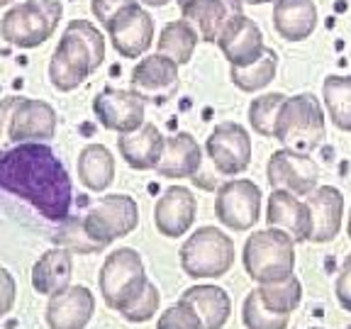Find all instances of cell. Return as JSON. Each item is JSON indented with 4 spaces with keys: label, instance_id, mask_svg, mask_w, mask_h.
<instances>
[{
    "label": "cell",
    "instance_id": "cell-19",
    "mask_svg": "<svg viewBox=\"0 0 351 329\" xmlns=\"http://www.w3.org/2000/svg\"><path fill=\"white\" fill-rule=\"evenodd\" d=\"M307 210H310V241L324 244L332 241L341 230V217H344V195L339 188L317 186L307 195Z\"/></svg>",
    "mask_w": 351,
    "mask_h": 329
},
{
    "label": "cell",
    "instance_id": "cell-42",
    "mask_svg": "<svg viewBox=\"0 0 351 329\" xmlns=\"http://www.w3.org/2000/svg\"><path fill=\"white\" fill-rule=\"evenodd\" d=\"M241 3H247V5H263V3H274V0H241Z\"/></svg>",
    "mask_w": 351,
    "mask_h": 329
},
{
    "label": "cell",
    "instance_id": "cell-23",
    "mask_svg": "<svg viewBox=\"0 0 351 329\" xmlns=\"http://www.w3.org/2000/svg\"><path fill=\"white\" fill-rule=\"evenodd\" d=\"M200 164H203V154L195 137L188 132H176L166 137L161 161L154 171L164 178H195Z\"/></svg>",
    "mask_w": 351,
    "mask_h": 329
},
{
    "label": "cell",
    "instance_id": "cell-16",
    "mask_svg": "<svg viewBox=\"0 0 351 329\" xmlns=\"http://www.w3.org/2000/svg\"><path fill=\"white\" fill-rule=\"evenodd\" d=\"M197 215V200L188 188L171 186L154 205V227L169 239H178L193 227Z\"/></svg>",
    "mask_w": 351,
    "mask_h": 329
},
{
    "label": "cell",
    "instance_id": "cell-11",
    "mask_svg": "<svg viewBox=\"0 0 351 329\" xmlns=\"http://www.w3.org/2000/svg\"><path fill=\"white\" fill-rule=\"evenodd\" d=\"M266 175L274 191H288L293 195H310L317 188L319 166L310 154H298L291 149H278L269 159Z\"/></svg>",
    "mask_w": 351,
    "mask_h": 329
},
{
    "label": "cell",
    "instance_id": "cell-4",
    "mask_svg": "<svg viewBox=\"0 0 351 329\" xmlns=\"http://www.w3.org/2000/svg\"><path fill=\"white\" fill-rule=\"evenodd\" d=\"M249 278L261 283H276L293 276L295 269V241L278 227L254 232L241 254Z\"/></svg>",
    "mask_w": 351,
    "mask_h": 329
},
{
    "label": "cell",
    "instance_id": "cell-26",
    "mask_svg": "<svg viewBox=\"0 0 351 329\" xmlns=\"http://www.w3.org/2000/svg\"><path fill=\"white\" fill-rule=\"evenodd\" d=\"M181 300L195 310L203 322V329H222L230 319L232 300L225 288H219V285H193L183 293Z\"/></svg>",
    "mask_w": 351,
    "mask_h": 329
},
{
    "label": "cell",
    "instance_id": "cell-29",
    "mask_svg": "<svg viewBox=\"0 0 351 329\" xmlns=\"http://www.w3.org/2000/svg\"><path fill=\"white\" fill-rule=\"evenodd\" d=\"M197 32L188 20L169 22L159 34V54L173 59L176 64H188L195 54L197 47Z\"/></svg>",
    "mask_w": 351,
    "mask_h": 329
},
{
    "label": "cell",
    "instance_id": "cell-43",
    "mask_svg": "<svg viewBox=\"0 0 351 329\" xmlns=\"http://www.w3.org/2000/svg\"><path fill=\"white\" fill-rule=\"evenodd\" d=\"M10 3H15V0H0V8H3V5H10Z\"/></svg>",
    "mask_w": 351,
    "mask_h": 329
},
{
    "label": "cell",
    "instance_id": "cell-27",
    "mask_svg": "<svg viewBox=\"0 0 351 329\" xmlns=\"http://www.w3.org/2000/svg\"><path fill=\"white\" fill-rule=\"evenodd\" d=\"M78 181L93 193H103L115 181V156L103 144H88L78 154Z\"/></svg>",
    "mask_w": 351,
    "mask_h": 329
},
{
    "label": "cell",
    "instance_id": "cell-15",
    "mask_svg": "<svg viewBox=\"0 0 351 329\" xmlns=\"http://www.w3.org/2000/svg\"><path fill=\"white\" fill-rule=\"evenodd\" d=\"M56 137V110L47 100L17 98L10 120V144L51 142Z\"/></svg>",
    "mask_w": 351,
    "mask_h": 329
},
{
    "label": "cell",
    "instance_id": "cell-10",
    "mask_svg": "<svg viewBox=\"0 0 351 329\" xmlns=\"http://www.w3.org/2000/svg\"><path fill=\"white\" fill-rule=\"evenodd\" d=\"M205 151L222 175H239L252 164V137L239 122H222L210 132Z\"/></svg>",
    "mask_w": 351,
    "mask_h": 329
},
{
    "label": "cell",
    "instance_id": "cell-34",
    "mask_svg": "<svg viewBox=\"0 0 351 329\" xmlns=\"http://www.w3.org/2000/svg\"><path fill=\"white\" fill-rule=\"evenodd\" d=\"M159 302H161L159 288L149 280L147 288H144V291L137 295V300H132L120 315L127 319V322H134V324L147 322V319H152L154 315H156V310H159Z\"/></svg>",
    "mask_w": 351,
    "mask_h": 329
},
{
    "label": "cell",
    "instance_id": "cell-33",
    "mask_svg": "<svg viewBox=\"0 0 351 329\" xmlns=\"http://www.w3.org/2000/svg\"><path fill=\"white\" fill-rule=\"evenodd\" d=\"M285 98L283 93H266L258 95L249 103V125L254 127L256 134L261 137H274L276 130V120L280 115V108H283Z\"/></svg>",
    "mask_w": 351,
    "mask_h": 329
},
{
    "label": "cell",
    "instance_id": "cell-25",
    "mask_svg": "<svg viewBox=\"0 0 351 329\" xmlns=\"http://www.w3.org/2000/svg\"><path fill=\"white\" fill-rule=\"evenodd\" d=\"M274 27L288 42H302L317 27L315 0H276Z\"/></svg>",
    "mask_w": 351,
    "mask_h": 329
},
{
    "label": "cell",
    "instance_id": "cell-2",
    "mask_svg": "<svg viewBox=\"0 0 351 329\" xmlns=\"http://www.w3.org/2000/svg\"><path fill=\"white\" fill-rule=\"evenodd\" d=\"M105 61V39L88 20L66 25L49 61V81L59 93H71Z\"/></svg>",
    "mask_w": 351,
    "mask_h": 329
},
{
    "label": "cell",
    "instance_id": "cell-37",
    "mask_svg": "<svg viewBox=\"0 0 351 329\" xmlns=\"http://www.w3.org/2000/svg\"><path fill=\"white\" fill-rule=\"evenodd\" d=\"M132 3H137V0H90V10H93L95 20L105 27L112 17L120 15V12L125 10V8H130Z\"/></svg>",
    "mask_w": 351,
    "mask_h": 329
},
{
    "label": "cell",
    "instance_id": "cell-18",
    "mask_svg": "<svg viewBox=\"0 0 351 329\" xmlns=\"http://www.w3.org/2000/svg\"><path fill=\"white\" fill-rule=\"evenodd\" d=\"M219 49L225 54V59L230 61V66H244L252 64L254 59L263 54L266 44H263L261 27L252 17H247L244 12H237L230 22H227L225 32L217 39Z\"/></svg>",
    "mask_w": 351,
    "mask_h": 329
},
{
    "label": "cell",
    "instance_id": "cell-8",
    "mask_svg": "<svg viewBox=\"0 0 351 329\" xmlns=\"http://www.w3.org/2000/svg\"><path fill=\"white\" fill-rule=\"evenodd\" d=\"M83 232L98 249L110 247L112 241L132 234L139 225V205L132 195L115 193L95 200L83 215Z\"/></svg>",
    "mask_w": 351,
    "mask_h": 329
},
{
    "label": "cell",
    "instance_id": "cell-24",
    "mask_svg": "<svg viewBox=\"0 0 351 329\" xmlns=\"http://www.w3.org/2000/svg\"><path fill=\"white\" fill-rule=\"evenodd\" d=\"M73 254L66 247H54L44 252L32 266V288L39 295H56L71 285Z\"/></svg>",
    "mask_w": 351,
    "mask_h": 329
},
{
    "label": "cell",
    "instance_id": "cell-39",
    "mask_svg": "<svg viewBox=\"0 0 351 329\" xmlns=\"http://www.w3.org/2000/svg\"><path fill=\"white\" fill-rule=\"evenodd\" d=\"M335 293H337V300H339V305L351 313V254L344 258V263H341L339 276H337Z\"/></svg>",
    "mask_w": 351,
    "mask_h": 329
},
{
    "label": "cell",
    "instance_id": "cell-38",
    "mask_svg": "<svg viewBox=\"0 0 351 329\" xmlns=\"http://www.w3.org/2000/svg\"><path fill=\"white\" fill-rule=\"evenodd\" d=\"M17 297V283L12 278V273L8 269L0 266V319L5 317L8 313H12Z\"/></svg>",
    "mask_w": 351,
    "mask_h": 329
},
{
    "label": "cell",
    "instance_id": "cell-30",
    "mask_svg": "<svg viewBox=\"0 0 351 329\" xmlns=\"http://www.w3.org/2000/svg\"><path fill=\"white\" fill-rule=\"evenodd\" d=\"M324 108L339 130L351 132V76H329L322 86Z\"/></svg>",
    "mask_w": 351,
    "mask_h": 329
},
{
    "label": "cell",
    "instance_id": "cell-5",
    "mask_svg": "<svg viewBox=\"0 0 351 329\" xmlns=\"http://www.w3.org/2000/svg\"><path fill=\"white\" fill-rule=\"evenodd\" d=\"M61 15V0H22L3 15L0 37L17 49H34L56 32Z\"/></svg>",
    "mask_w": 351,
    "mask_h": 329
},
{
    "label": "cell",
    "instance_id": "cell-40",
    "mask_svg": "<svg viewBox=\"0 0 351 329\" xmlns=\"http://www.w3.org/2000/svg\"><path fill=\"white\" fill-rule=\"evenodd\" d=\"M15 105H17V95L0 98V151H5L10 147V120Z\"/></svg>",
    "mask_w": 351,
    "mask_h": 329
},
{
    "label": "cell",
    "instance_id": "cell-17",
    "mask_svg": "<svg viewBox=\"0 0 351 329\" xmlns=\"http://www.w3.org/2000/svg\"><path fill=\"white\" fill-rule=\"evenodd\" d=\"M95 313V295L86 285H69L47 302L49 329H86Z\"/></svg>",
    "mask_w": 351,
    "mask_h": 329
},
{
    "label": "cell",
    "instance_id": "cell-28",
    "mask_svg": "<svg viewBox=\"0 0 351 329\" xmlns=\"http://www.w3.org/2000/svg\"><path fill=\"white\" fill-rule=\"evenodd\" d=\"M278 73V54L274 49H263L258 59L244 66H230V78L239 90L244 93H256L261 88H266Z\"/></svg>",
    "mask_w": 351,
    "mask_h": 329
},
{
    "label": "cell",
    "instance_id": "cell-9",
    "mask_svg": "<svg viewBox=\"0 0 351 329\" xmlns=\"http://www.w3.org/2000/svg\"><path fill=\"white\" fill-rule=\"evenodd\" d=\"M215 215L225 227L247 232L261 217V191L249 178L227 181L215 195Z\"/></svg>",
    "mask_w": 351,
    "mask_h": 329
},
{
    "label": "cell",
    "instance_id": "cell-12",
    "mask_svg": "<svg viewBox=\"0 0 351 329\" xmlns=\"http://www.w3.org/2000/svg\"><path fill=\"white\" fill-rule=\"evenodd\" d=\"M105 29H108L115 51L125 59H139L154 42V20L139 5V0L112 17L105 25Z\"/></svg>",
    "mask_w": 351,
    "mask_h": 329
},
{
    "label": "cell",
    "instance_id": "cell-45",
    "mask_svg": "<svg viewBox=\"0 0 351 329\" xmlns=\"http://www.w3.org/2000/svg\"><path fill=\"white\" fill-rule=\"evenodd\" d=\"M346 329H351V322H349V324H346Z\"/></svg>",
    "mask_w": 351,
    "mask_h": 329
},
{
    "label": "cell",
    "instance_id": "cell-22",
    "mask_svg": "<svg viewBox=\"0 0 351 329\" xmlns=\"http://www.w3.org/2000/svg\"><path fill=\"white\" fill-rule=\"evenodd\" d=\"M266 222L269 227L288 232L293 241H310V210L307 203L288 191H274L269 197V210H266Z\"/></svg>",
    "mask_w": 351,
    "mask_h": 329
},
{
    "label": "cell",
    "instance_id": "cell-21",
    "mask_svg": "<svg viewBox=\"0 0 351 329\" xmlns=\"http://www.w3.org/2000/svg\"><path fill=\"white\" fill-rule=\"evenodd\" d=\"M166 137L159 132V127L152 125V122H144L139 130L120 134L117 139V151L125 159L127 166L137 171H149L156 169V164L161 161V154H164Z\"/></svg>",
    "mask_w": 351,
    "mask_h": 329
},
{
    "label": "cell",
    "instance_id": "cell-35",
    "mask_svg": "<svg viewBox=\"0 0 351 329\" xmlns=\"http://www.w3.org/2000/svg\"><path fill=\"white\" fill-rule=\"evenodd\" d=\"M156 329H203V322H200L197 313L188 302L178 300L166 313H161Z\"/></svg>",
    "mask_w": 351,
    "mask_h": 329
},
{
    "label": "cell",
    "instance_id": "cell-32",
    "mask_svg": "<svg viewBox=\"0 0 351 329\" xmlns=\"http://www.w3.org/2000/svg\"><path fill=\"white\" fill-rule=\"evenodd\" d=\"M241 319H244V327L247 329H288L291 315L274 313L271 307L263 305L261 295H258V291L254 288V291L244 297Z\"/></svg>",
    "mask_w": 351,
    "mask_h": 329
},
{
    "label": "cell",
    "instance_id": "cell-1",
    "mask_svg": "<svg viewBox=\"0 0 351 329\" xmlns=\"http://www.w3.org/2000/svg\"><path fill=\"white\" fill-rule=\"evenodd\" d=\"M0 191L22 197L49 222H64L71 212V175L44 142L15 144L0 151Z\"/></svg>",
    "mask_w": 351,
    "mask_h": 329
},
{
    "label": "cell",
    "instance_id": "cell-20",
    "mask_svg": "<svg viewBox=\"0 0 351 329\" xmlns=\"http://www.w3.org/2000/svg\"><path fill=\"white\" fill-rule=\"evenodd\" d=\"M181 12L183 20L195 27L197 37L215 44L225 32L227 22L241 12V0H183Z\"/></svg>",
    "mask_w": 351,
    "mask_h": 329
},
{
    "label": "cell",
    "instance_id": "cell-46",
    "mask_svg": "<svg viewBox=\"0 0 351 329\" xmlns=\"http://www.w3.org/2000/svg\"><path fill=\"white\" fill-rule=\"evenodd\" d=\"M313 329H319V327H313Z\"/></svg>",
    "mask_w": 351,
    "mask_h": 329
},
{
    "label": "cell",
    "instance_id": "cell-14",
    "mask_svg": "<svg viewBox=\"0 0 351 329\" xmlns=\"http://www.w3.org/2000/svg\"><path fill=\"white\" fill-rule=\"evenodd\" d=\"M93 112L105 130L127 134V132H134L144 125L147 103L134 90L105 88L93 98Z\"/></svg>",
    "mask_w": 351,
    "mask_h": 329
},
{
    "label": "cell",
    "instance_id": "cell-36",
    "mask_svg": "<svg viewBox=\"0 0 351 329\" xmlns=\"http://www.w3.org/2000/svg\"><path fill=\"white\" fill-rule=\"evenodd\" d=\"M61 244L66 249H71V252L78 254H90V252H98L93 241L88 239V234L83 232V219H73V217H66L61 222Z\"/></svg>",
    "mask_w": 351,
    "mask_h": 329
},
{
    "label": "cell",
    "instance_id": "cell-44",
    "mask_svg": "<svg viewBox=\"0 0 351 329\" xmlns=\"http://www.w3.org/2000/svg\"><path fill=\"white\" fill-rule=\"evenodd\" d=\"M346 232H349V239H351V215H349V225H346Z\"/></svg>",
    "mask_w": 351,
    "mask_h": 329
},
{
    "label": "cell",
    "instance_id": "cell-7",
    "mask_svg": "<svg viewBox=\"0 0 351 329\" xmlns=\"http://www.w3.org/2000/svg\"><path fill=\"white\" fill-rule=\"evenodd\" d=\"M149 278L144 271V261L137 249L120 247L108 254L103 269H100V295L110 310L122 313L132 300H137L139 293L147 288Z\"/></svg>",
    "mask_w": 351,
    "mask_h": 329
},
{
    "label": "cell",
    "instance_id": "cell-41",
    "mask_svg": "<svg viewBox=\"0 0 351 329\" xmlns=\"http://www.w3.org/2000/svg\"><path fill=\"white\" fill-rule=\"evenodd\" d=\"M142 3L149 8H164V5H169L171 0H142Z\"/></svg>",
    "mask_w": 351,
    "mask_h": 329
},
{
    "label": "cell",
    "instance_id": "cell-13",
    "mask_svg": "<svg viewBox=\"0 0 351 329\" xmlns=\"http://www.w3.org/2000/svg\"><path fill=\"white\" fill-rule=\"evenodd\" d=\"M130 81L144 103H169L178 90V64L164 54H149L132 69Z\"/></svg>",
    "mask_w": 351,
    "mask_h": 329
},
{
    "label": "cell",
    "instance_id": "cell-6",
    "mask_svg": "<svg viewBox=\"0 0 351 329\" xmlns=\"http://www.w3.org/2000/svg\"><path fill=\"white\" fill-rule=\"evenodd\" d=\"M181 266L191 278H222L234 266V241L217 227H200L183 241Z\"/></svg>",
    "mask_w": 351,
    "mask_h": 329
},
{
    "label": "cell",
    "instance_id": "cell-3",
    "mask_svg": "<svg viewBox=\"0 0 351 329\" xmlns=\"http://www.w3.org/2000/svg\"><path fill=\"white\" fill-rule=\"evenodd\" d=\"M274 137L283 144V149H291V151H317L327 137V122H324L319 100L307 93L285 98L278 120H276Z\"/></svg>",
    "mask_w": 351,
    "mask_h": 329
},
{
    "label": "cell",
    "instance_id": "cell-31",
    "mask_svg": "<svg viewBox=\"0 0 351 329\" xmlns=\"http://www.w3.org/2000/svg\"><path fill=\"white\" fill-rule=\"evenodd\" d=\"M256 291L261 295L263 305L271 307L274 313L291 315L295 313L302 302V285L295 276L285 280H276V283H261Z\"/></svg>",
    "mask_w": 351,
    "mask_h": 329
}]
</instances>
